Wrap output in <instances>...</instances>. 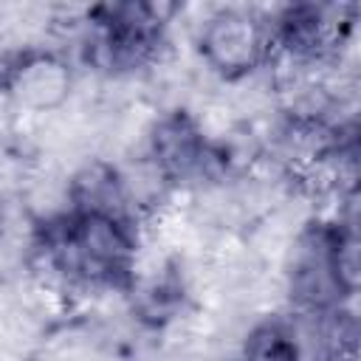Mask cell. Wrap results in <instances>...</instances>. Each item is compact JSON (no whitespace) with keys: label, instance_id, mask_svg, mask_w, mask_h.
Instances as JSON below:
<instances>
[{"label":"cell","instance_id":"6da1fadb","mask_svg":"<svg viewBox=\"0 0 361 361\" xmlns=\"http://www.w3.org/2000/svg\"><path fill=\"white\" fill-rule=\"evenodd\" d=\"M189 42L197 68L214 85L254 76L268 68L274 54L268 8L245 3L203 6Z\"/></svg>","mask_w":361,"mask_h":361},{"label":"cell","instance_id":"7a4b0ae2","mask_svg":"<svg viewBox=\"0 0 361 361\" xmlns=\"http://www.w3.org/2000/svg\"><path fill=\"white\" fill-rule=\"evenodd\" d=\"M82 73L54 45H28L11 54L0 96L17 118H42L73 104Z\"/></svg>","mask_w":361,"mask_h":361},{"label":"cell","instance_id":"3957f363","mask_svg":"<svg viewBox=\"0 0 361 361\" xmlns=\"http://www.w3.org/2000/svg\"><path fill=\"white\" fill-rule=\"evenodd\" d=\"M234 361H305L296 319L288 310L251 316L237 338Z\"/></svg>","mask_w":361,"mask_h":361},{"label":"cell","instance_id":"277c9868","mask_svg":"<svg viewBox=\"0 0 361 361\" xmlns=\"http://www.w3.org/2000/svg\"><path fill=\"white\" fill-rule=\"evenodd\" d=\"M14 51H17V45H11V39L0 31V85H3V76H6V68H8Z\"/></svg>","mask_w":361,"mask_h":361}]
</instances>
